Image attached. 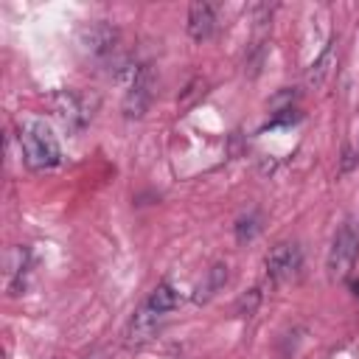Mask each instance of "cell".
I'll list each match as a JSON object with an SVG mask.
<instances>
[{
  "instance_id": "1",
  "label": "cell",
  "mask_w": 359,
  "mask_h": 359,
  "mask_svg": "<svg viewBox=\"0 0 359 359\" xmlns=\"http://www.w3.org/2000/svg\"><path fill=\"white\" fill-rule=\"evenodd\" d=\"M20 146L28 168L34 171H48L62 163V146L42 118H25L20 123Z\"/></svg>"
},
{
  "instance_id": "11",
  "label": "cell",
  "mask_w": 359,
  "mask_h": 359,
  "mask_svg": "<svg viewBox=\"0 0 359 359\" xmlns=\"http://www.w3.org/2000/svg\"><path fill=\"white\" fill-rule=\"evenodd\" d=\"M84 359H98V356H84Z\"/></svg>"
},
{
  "instance_id": "7",
  "label": "cell",
  "mask_w": 359,
  "mask_h": 359,
  "mask_svg": "<svg viewBox=\"0 0 359 359\" xmlns=\"http://www.w3.org/2000/svg\"><path fill=\"white\" fill-rule=\"evenodd\" d=\"M213 25H216V8L210 3H194L188 8V34H191V39H196V42L210 39Z\"/></svg>"
},
{
  "instance_id": "2",
  "label": "cell",
  "mask_w": 359,
  "mask_h": 359,
  "mask_svg": "<svg viewBox=\"0 0 359 359\" xmlns=\"http://www.w3.org/2000/svg\"><path fill=\"white\" fill-rule=\"evenodd\" d=\"M356 258H359V230L351 222H345L334 233V241H331V250H328V261H325L328 278L331 280H345L351 275V269L356 266Z\"/></svg>"
},
{
  "instance_id": "3",
  "label": "cell",
  "mask_w": 359,
  "mask_h": 359,
  "mask_svg": "<svg viewBox=\"0 0 359 359\" xmlns=\"http://www.w3.org/2000/svg\"><path fill=\"white\" fill-rule=\"evenodd\" d=\"M154 90H157V76H154L151 65L135 67L129 90L123 95V115L126 118H143L149 104H151V98H154Z\"/></svg>"
},
{
  "instance_id": "9",
  "label": "cell",
  "mask_w": 359,
  "mask_h": 359,
  "mask_svg": "<svg viewBox=\"0 0 359 359\" xmlns=\"http://www.w3.org/2000/svg\"><path fill=\"white\" fill-rule=\"evenodd\" d=\"M146 306L149 309H154L157 314H163V317H168L177 306H180V292L171 286V283H157L151 292H149V297H146Z\"/></svg>"
},
{
  "instance_id": "10",
  "label": "cell",
  "mask_w": 359,
  "mask_h": 359,
  "mask_svg": "<svg viewBox=\"0 0 359 359\" xmlns=\"http://www.w3.org/2000/svg\"><path fill=\"white\" fill-rule=\"evenodd\" d=\"M224 283H227V266H224V264H213V266L205 272V278L199 280L194 300H196V303H208Z\"/></svg>"
},
{
  "instance_id": "6",
  "label": "cell",
  "mask_w": 359,
  "mask_h": 359,
  "mask_svg": "<svg viewBox=\"0 0 359 359\" xmlns=\"http://www.w3.org/2000/svg\"><path fill=\"white\" fill-rule=\"evenodd\" d=\"M115 42H118V31L107 22H90L81 28V45L93 56H109L115 50Z\"/></svg>"
},
{
  "instance_id": "5",
  "label": "cell",
  "mask_w": 359,
  "mask_h": 359,
  "mask_svg": "<svg viewBox=\"0 0 359 359\" xmlns=\"http://www.w3.org/2000/svg\"><path fill=\"white\" fill-rule=\"evenodd\" d=\"M163 320H165V317L157 314L154 309H149L146 300H143V306H140V309L135 311V317L129 320V328H126V348H143L146 342H151V339L157 337Z\"/></svg>"
},
{
  "instance_id": "8",
  "label": "cell",
  "mask_w": 359,
  "mask_h": 359,
  "mask_svg": "<svg viewBox=\"0 0 359 359\" xmlns=\"http://www.w3.org/2000/svg\"><path fill=\"white\" fill-rule=\"evenodd\" d=\"M334 65H337V39L325 45V50L317 56V62H311V67H309V73H306V87H309V90H320V87L328 81Z\"/></svg>"
},
{
  "instance_id": "4",
  "label": "cell",
  "mask_w": 359,
  "mask_h": 359,
  "mask_svg": "<svg viewBox=\"0 0 359 359\" xmlns=\"http://www.w3.org/2000/svg\"><path fill=\"white\" fill-rule=\"evenodd\" d=\"M303 266V255H300V247L294 241H280L269 250L266 255V272L272 280H292Z\"/></svg>"
}]
</instances>
